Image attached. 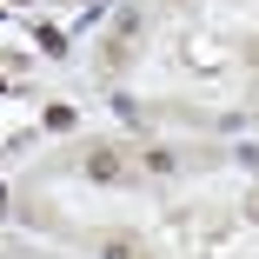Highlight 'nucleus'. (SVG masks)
I'll return each instance as SVG.
<instances>
[{
    "instance_id": "nucleus-1",
    "label": "nucleus",
    "mask_w": 259,
    "mask_h": 259,
    "mask_svg": "<svg viewBox=\"0 0 259 259\" xmlns=\"http://www.w3.org/2000/svg\"><path fill=\"white\" fill-rule=\"evenodd\" d=\"M87 173H93V180H113V173H120V160H113V153H93Z\"/></svg>"
},
{
    "instance_id": "nucleus-2",
    "label": "nucleus",
    "mask_w": 259,
    "mask_h": 259,
    "mask_svg": "<svg viewBox=\"0 0 259 259\" xmlns=\"http://www.w3.org/2000/svg\"><path fill=\"white\" fill-rule=\"evenodd\" d=\"M100 259H133V246H126V239H107V246H100Z\"/></svg>"
}]
</instances>
